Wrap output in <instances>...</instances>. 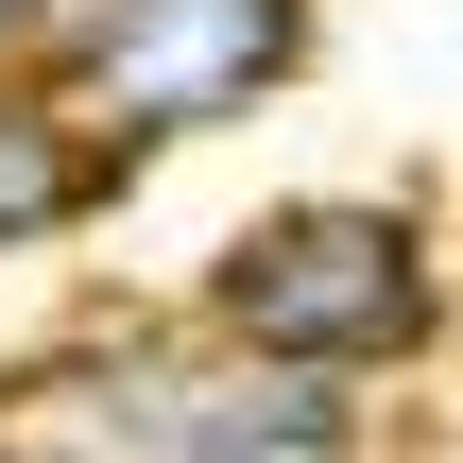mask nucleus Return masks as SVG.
Returning <instances> with one entry per match:
<instances>
[{
    "mask_svg": "<svg viewBox=\"0 0 463 463\" xmlns=\"http://www.w3.org/2000/svg\"><path fill=\"white\" fill-rule=\"evenodd\" d=\"M206 344L275 361V378H326V395H395L463 344V241L430 189H258L241 223H206L189 292H172Z\"/></svg>",
    "mask_w": 463,
    "mask_h": 463,
    "instance_id": "nucleus-1",
    "label": "nucleus"
},
{
    "mask_svg": "<svg viewBox=\"0 0 463 463\" xmlns=\"http://www.w3.org/2000/svg\"><path fill=\"white\" fill-rule=\"evenodd\" d=\"M17 412L86 463H378V395L275 378V361L206 344L189 309H103V326L34 344Z\"/></svg>",
    "mask_w": 463,
    "mask_h": 463,
    "instance_id": "nucleus-2",
    "label": "nucleus"
},
{
    "mask_svg": "<svg viewBox=\"0 0 463 463\" xmlns=\"http://www.w3.org/2000/svg\"><path fill=\"white\" fill-rule=\"evenodd\" d=\"M309 52H326V0H86L52 86L120 172H155V155H206L241 120H275L309 86Z\"/></svg>",
    "mask_w": 463,
    "mask_h": 463,
    "instance_id": "nucleus-3",
    "label": "nucleus"
},
{
    "mask_svg": "<svg viewBox=\"0 0 463 463\" xmlns=\"http://www.w3.org/2000/svg\"><path fill=\"white\" fill-rule=\"evenodd\" d=\"M120 206V155L69 120V86L52 69H0V275H34L52 241H86Z\"/></svg>",
    "mask_w": 463,
    "mask_h": 463,
    "instance_id": "nucleus-4",
    "label": "nucleus"
},
{
    "mask_svg": "<svg viewBox=\"0 0 463 463\" xmlns=\"http://www.w3.org/2000/svg\"><path fill=\"white\" fill-rule=\"evenodd\" d=\"M69 17H86V0H0V69H52V52H69Z\"/></svg>",
    "mask_w": 463,
    "mask_h": 463,
    "instance_id": "nucleus-5",
    "label": "nucleus"
},
{
    "mask_svg": "<svg viewBox=\"0 0 463 463\" xmlns=\"http://www.w3.org/2000/svg\"><path fill=\"white\" fill-rule=\"evenodd\" d=\"M0 463H86V447H52L34 412H0Z\"/></svg>",
    "mask_w": 463,
    "mask_h": 463,
    "instance_id": "nucleus-6",
    "label": "nucleus"
},
{
    "mask_svg": "<svg viewBox=\"0 0 463 463\" xmlns=\"http://www.w3.org/2000/svg\"><path fill=\"white\" fill-rule=\"evenodd\" d=\"M447 463H463V447H447Z\"/></svg>",
    "mask_w": 463,
    "mask_h": 463,
    "instance_id": "nucleus-7",
    "label": "nucleus"
}]
</instances>
